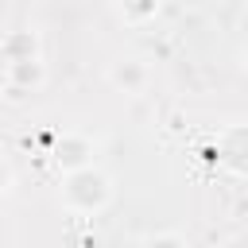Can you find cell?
Returning <instances> with one entry per match:
<instances>
[{"instance_id":"1","label":"cell","mask_w":248,"mask_h":248,"mask_svg":"<svg viewBox=\"0 0 248 248\" xmlns=\"http://www.w3.org/2000/svg\"><path fill=\"white\" fill-rule=\"evenodd\" d=\"M4 186H8V170L0 167V190H4Z\"/></svg>"}]
</instances>
